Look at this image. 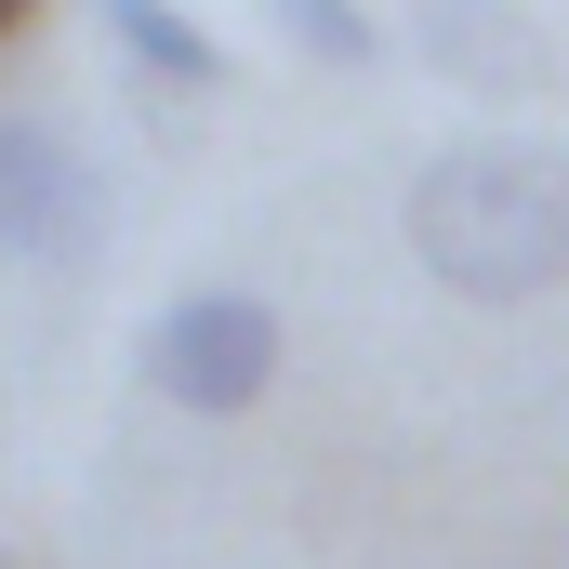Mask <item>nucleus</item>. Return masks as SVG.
I'll use <instances>...</instances> for the list:
<instances>
[{"label":"nucleus","instance_id":"nucleus-6","mask_svg":"<svg viewBox=\"0 0 569 569\" xmlns=\"http://www.w3.org/2000/svg\"><path fill=\"white\" fill-rule=\"evenodd\" d=\"M27 13H40V0H0V40H13V27H27Z\"/></svg>","mask_w":569,"mask_h":569},{"label":"nucleus","instance_id":"nucleus-5","mask_svg":"<svg viewBox=\"0 0 569 569\" xmlns=\"http://www.w3.org/2000/svg\"><path fill=\"white\" fill-rule=\"evenodd\" d=\"M266 13H279V27L305 40V53H318V67H371V53H385L371 0H266Z\"/></svg>","mask_w":569,"mask_h":569},{"label":"nucleus","instance_id":"nucleus-1","mask_svg":"<svg viewBox=\"0 0 569 569\" xmlns=\"http://www.w3.org/2000/svg\"><path fill=\"white\" fill-rule=\"evenodd\" d=\"M411 252H425L437 291L463 305H530V291L569 279V159L557 146H437L398 199Z\"/></svg>","mask_w":569,"mask_h":569},{"label":"nucleus","instance_id":"nucleus-2","mask_svg":"<svg viewBox=\"0 0 569 569\" xmlns=\"http://www.w3.org/2000/svg\"><path fill=\"white\" fill-rule=\"evenodd\" d=\"M146 385L172 398V411H252L266 385H279V305L266 291H186V305H159V331H146Z\"/></svg>","mask_w":569,"mask_h":569},{"label":"nucleus","instance_id":"nucleus-3","mask_svg":"<svg viewBox=\"0 0 569 569\" xmlns=\"http://www.w3.org/2000/svg\"><path fill=\"white\" fill-rule=\"evenodd\" d=\"M107 239V186L80 172V146L40 120H0V252L13 266H80Z\"/></svg>","mask_w":569,"mask_h":569},{"label":"nucleus","instance_id":"nucleus-4","mask_svg":"<svg viewBox=\"0 0 569 569\" xmlns=\"http://www.w3.org/2000/svg\"><path fill=\"white\" fill-rule=\"evenodd\" d=\"M93 13L120 27V53L159 67V80H186V93H212V80H226V40H212L186 0H93Z\"/></svg>","mask_w":569,"mask_h":569},{"label":"nucleus","instance_id":"nucleus-7","mask_svg":"<svg viewBox=\"0 0 569 569\" xmlns=\"http://www.w3.org/2000/svg\"><path fill=\"white\" fill-rule=\"evenodd\" d=\"M0 569H40V557H0Z\"/></svg>","mask_w":569,"mask_h":569}]
</instances>
